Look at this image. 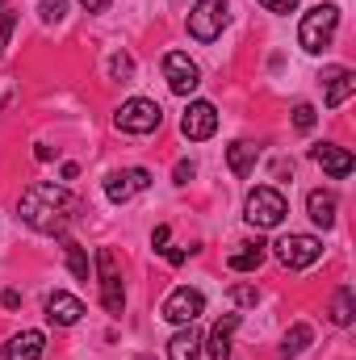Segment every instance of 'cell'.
<instances>
[{
  "label": "cell",
  "mask_w": 356,
  "mask_h": 360,
  "mask_svg": "<svg viewBox=\"0 0 356 360\" xmlns=\"http://www.w3.org/2000/svg\"><path fill=\"white\" fill-rule=\"evenodd\" d=\"M80 4H84L89 13H101V8H109V0H80Z\"/></svg>",
  "instance_id": "e575fe53"
},
{
  "label": "cell",
  "mask_w": 356,
  "mask_h": 360,
  "mask_svg": "<svg viewBox=\"0 0 356 360\" xmlns=\"http://www.w3.org/2000/svg\"><path fill=\"white\" fill-rule=\"evenodd\" d=\"M13 21H17V13H13V8H0V51L8 46V34H13Z\"/></svg>",
  "instance_id": "83f0119b"
},
{
  "label": "cell",
  "mask_w": 356,
  "mask_h": 360,
  "mask_svg": "<svg viewBox=\"0 0 356 360\" xmlns=\"http://www.w3.org/2000/svg\"><path fill=\"white\" fill-rule=\"evenodd\" d=\"M38 17H42L46 25H59V21L68 17V0H38Z\"/></svg>",
  "instance_id": "cb8c5ba5"
},
{
  "label": "cell",
  "mask_w": 356,
  "mask_h": 360,
  "mask_svg": "<svg viewBox=\"0 0 356 360\" xmlns=\"http://www.w3.org/2000/svg\"><path fill=\"white\" fill-rule=\"evenodd\" d=\"M336 25H340V8H336V4H314L310 13H302V25H298V42H302V51L319 55L323 46H331Z\"/></svg>",
  "instance_id": "3957f363"
},
{
  "label": "cell",
  "mask_w": 356,
  "mask_h": 360,
  "mask_svg": "<svg viewBox=\"0 0 356 360\" xmlns=\"http://www.w3.org/2000/svg\"><path fill=\"white\" fill-rule=\"evenodd\" d=\"M0 4H4V0H0Z\"/></svg>",
  "instance_id": "8d00e7d4"
},
{
  "label": "cell",
  "mask_w": 356,
  "mask_h": 360,
  "mask_svg": "<svg viewBox=\"0 0 356 360\" xmlns=\"http://www.w3.org/2000/svg\"><path fill=\"white\" fill-rule=\"evenodd\" d=\"M310 340H314V331H310L306 323H293V327L285 331V344H281V360H293V356H302V352L310 348Z\"/></svg>",
  "instance_id": "44dd1931"
},
{
  "label": "cell",
  "mask_w": 356,
  "mask_h": 360,
  "mask_svg": "<svg viewBox=\"0 0 356 360\" xmlns=\"http://www.w3.org/2000/svg\"><path fill=\"white\" fill-rule=\"evenodd\" d=\"M314 117H319V113H314V105H306V101H302V105H293V126H298L302 134H306V130H314Z\"/></svg>",
  "instance_id": "d4e9b609"
},
{
  "label": "cell",
  "mask_w": 356,
  "mask_h": 360,
  "mask_svg": "<svg viewBox=\"0 0 356 360\" xmlns=\"http://www.w3.org/2000/svg\"><path fill=\"white\" fill-rule=\"evenodd\" d=\"M63 252H68V269L76 272L80 281H89V256H84V248L76 239H63Z\"/></svg>",
  "instance_id": "603a6c76"
},
{
  "label": "cell",
  "mask_w": 356,
  "mask_h": 360,
  "mask_svg": "<svg viewBox=\"0 0 356 360\" xmlns=\"http://www.w3.org/2000/svg\"><path fill=\"white\" fill-rule=\"evenodd\" d=\"M235 272H256L265 264V243L256 239V243H239V252H231V260H227Z\"/></svg>",
  "instance_id": "ffe728a7"
},
{
  "label": "cell",
  "mask_w": 356,
  "mask_h": 360,
  "mask_svg": "<svg viewBox=\"0 0 356 360\" xmlns=\"http://www.w3.org/2000/svg\"><path fill=\"white\" fill-rule=\"evenodd\" d=\"M46 352V335L42 331H17L4 344V360H42Z\"/></svg>",
  "instance_id": "5bb4252c"
},
{
  "label": "cell",
  "mask_w": 356,
  "mask_h": 360,
  "mask_svg": "<svg viewBox=\"0 0 356 360\" xmlns=\"http://www.w3.org/2000/svg\"><path fill=\"white\" fill-rule=\"evenodd\" d=\"M130 72H134V59H130V55H113V59H109V76H113V80H126Z\"/></svg>",
  "instance_id": "484cf974"
},
{
  "label": "cell",
  "mask_w": 356,
  "mask_h": 360,
  "mask_svg": "<svg viewBox=\"0 0 356 360\" xmlns=\"http://www.w3.org/2000/svg\"><path fill=\"white\" fill-rule=\"evenodd\" d=\"M160 122H164V109L155 101H147V96H130L113 113V126L122 134H151V130H160Z\"/></svg>",
  "instance_id": "277c9868"
},
{
  "label": "cell",
  "mask_w": 356,
  "mask_h": 360,
  "mask_svg": "<svg viewBox=\"0 0 356 360\" xmlns=\"http://www.w3.org/2000/svg\"><path fill=\"white\" fill-rule=\"evenodd\" d=\"M336 210H340V201H336V193H327V188H314L310 197H306V214L327 231V226H336Z\"/></svg>",
  "instance_id": "e0dca14e"
},
{
  "label": "cell",
  "mask_w": 356,
  "mask_h": 360,
  "mask_svg": "<svg viewBox=\"0 0 356 360\" xmlns=\"http://www.w3.org/2000/svg\"><path fill=\"white\" fill-rule=\"evenodd\" d=\"M302 0H260V8H268V13H293Z\"/></svg>",
  "instance_id": "f1b7e54d"
},
{
  "label": "cell",
  "mask_w": 356,
  "mask_h": 360,
  "mask_svg": "<svg viewBox=\"0 0 356 360\" xmlns=\"http://www.w3.org/2000/svg\"><path fill=\"white\" fill-rule=\"evenodd\" d=\"M96 276H101V306L109 314H122L126 293H122V272H117V256L109 248H96Z\"/></svg>",
  "instance_id": "8992f818"
},
{
  "label": "cell",
  "mask_w": 356,
  "mask_h": 360,
  "mask_svg": "<svg viewBox=\"0 0 356 360\" xmlns=\"http://www.w3.org/2000/svg\"><path fill=\"white\" fill-rule=\"evenodd\" d=\"M151 184V172L147 168H122V172H109L105 176V197L113 201V205H126L134 193H143Z\"/></svg>",
  "instance_id": "8fae6325"
},
{
  "label": "cell",
  "mask_w": 356,
  "mask_h": 360,
  "mask_svg": "<svg viewBox=\"0 0 356 360\" xmlns=\"http://www.w3.org/2000/svg\"><path fill=\"white\" fill-rule=\"evenodd\" d=\"M164 256H168V264H184L189 252H184V248H164Z\"/></svg>",
  "instance_id": "836d02e7"
},
{
  "label": "cell",
  "mask_w": 356,
  "mask_h": 360,
  "mask_svg": "<svg viewBox=\"0 0 356 360\" xmlns=\"http://www.w3.org/2000/svg\"><path fill=\"white\" fill-rule=\"evenodd\" d=\"M34 160H38V164H51V160H55V151H51L46 143H38V147H34Z\"/></svg>",
  "instance_id": "d6a6232c"
},
{
  "label": "cell",
  "mask_w": 356,
  "mask_h": 360,
  "mask_svg": "<svg viewBox=\"0 0 356 360\" xmlns=\"http://www.w3.org/2000/svg\"><path fill=\"white\" fill-rule=\"evenodd\" d=\"M214 130H218V109L210 101H193L180 117V134L189 143H205V139H214Z\"/></svg>",
  "instance_id": "30bf717a"
},
{
  "label": "cell",
  "mask_w": 356,
  "mask_h": 360,
  "mask_svg": "<svg viewBox=\"0 0 356 360\" xmlns=\"http://www.w3.org/2000/svg\"><path fill=\"white\" fill-rule=\"evenodd\" d=\"M352 92H356V72H348V68H331L327 72V96H323L327 109H340Z\"/></svg>",
  "instance_id": "2e32d148"
},
{
  "label": "cell",
  "mask_w": 356,
  "mask_h": 360,
  "mask_svg": "<svg viewBox=\"0 0 356 360\" xmlns=\"http://www.w3.org/2000/svg\"><path fill=\"white\" fill-rule=\"evenodd\" d=\"M76 210H80V201L59 184H30L17 201V218L25 226H34L38 235H63Z\"/></svg>",
  "instance_id": "6da1fadb"
},
{
  "label": "cell",
  "mask_w": 356,
  "mask_h": 360,
  "mask_svg": "<svg viewBox=\"0 0 356 360\" xmlns=\"http://www.w3.org/2000/svg\"><path fill=\"white\" fill-rule=\"evenodd\" d=\"M193 172H197V168H193V160H180L172 176H177V184H189V180H193Z\"/></svg>",
  "instance_id": "f546056e"
},
{
  "label": "cell",
  "mask_w": 356,
  "mask_h": 360,
  "mask_svg": "<svg viewBox=\"0 0 356 360\" xmlns=\"http://www.w3.org/2000/svg\"><path fill=\"white\" fill-rule=\"evenodd\" d=\"M248 214V222L256 226V231H272V226H281L285 222V214H289V201H285V193L281 188H272V184H256L252 193H248V205H243Z\"/></svg>",
  "instance_id": "7a4b0ae2"
},
{
  "label": "cell",
  "mask_w": 356,
  "mask_h": 360,
  "mask_svg": "<svg viewBox=\"0 0 356 360\" xmlns=\"http://www.w3.org/2000/svg\"><path fill=\"white\" fill-rule=\"evenodd\" d=\"M0 306H4V310H17V306H21V293H17V289H4V293H0Z\"/></svg>",
  "instance_id": "1f68e13d"
},
{
  "label": "cell",
  "mask_w": 356,
  "mask_h": 360,
  "mask_svg": "<svg viewBox=\"0 0 356 360\" xmlns=\"http://www.w3.org/2000/svg\"><path fill=\"white\" fill-rule=\"evenodd\" d=\"M168 235H172L168 226H155V235H151V248H155V252H164V248H168Z\"/></svg>",
  "instance_id": "4dcf8cb0"
},
{
  "label": "cell",
  "mask_w": 356,
  "mask_h": 360,
  "mask_svg": "<svg viewBox=\"0 0 356 360\" xmlns=\"http://www.w3.org/2000/svg\"><path fill=\"white\" fill-rule=\"evenodd\" d=\"M4 101H8V96H4V92H0V105H4Z\"/></svg>",
  "instance_id": "d590c367"
},
{
  "label": "cell",
  "mask_w": 356,
  "mask_h": 360,
  "mask_svg": "<svg viewBox=\"0 0 356 360\" xmlns=\"http://www.w3.org/2000/svg\"><path fill=\"white\" fill-rule=\"evenodd\" d=\"M356 319V293L344 285V289H336V297H331V323L336 327H352Z\"/></svg>",
  "instance_id": "7402d4cb"
},
{
  "label": "cell",
  "mask_w": 356,
  "mask_h": 360,
  "mask_svg": "<svg viewBox=\"0 0 356 360\" xmlns=\"http://www.w3.org/2000/svg\"><path fill=\"white\" fill-rule=\"evenodd\" d=\"M310 155H314V164H319L327 176H336V180H344V176H348V172L356 168L352 151H344V147H336V143H319Z\"/></svg>",
  "instance_id": "4fadbf2b"
},
{
  "label": "cell",
  "mask_w": 356,
  "mask_h": 360,
  "mask_svg": "<svg viewBox=\"0 0 356 360\" xmlns=\"http://www.w3.org/2000/svg\"><path fill=\"white\" fill-rule=\"evenodd\" d=\"M201 310H205V297H201V289H189V285L172 289V293L164 297V306H160L164 323H172V327H189V323H197Z\"/></svg>",
  "instance_id": "ba28073f"
},
{
  "label": "cell",
  "mask_w": 356,
  "mask_h": 360,
  "mask_svg": "<svg viewBox=\"0 0 356 360\" xmlns=\"http://www.w3.org/2000/svg\"><path fill=\"white\" fill-rule=\"evenodd\" d=\"M272 248H276V260H281L285 269H310V264H319V256H323V239H314V235H285V239H276Z\"/></svg>",
  "instance_id": "52a82bcc"
},
{
  "label": "cell",
  "mask_w": 356,
  "mask_h": 360,
  "mask_svg": "<svg viewBox=\"0 0 356 360\" xmlns=\"http://www.w3.org/2000/svg\"><path fill=\"white\" fill-rule=\"evenodd\" d=\"M231 302H235V306H256L260 293H256V285H235V289H231Z\"/></svg>",
  "instance_id": "4316f807"
},
{
  "label": "cell",
  "mask_w": 356,
  "mask_h": 360,
  "mask_svg": "<svg viewBox=\"0 0 356 360\" xmlns=\"http://www.w3.org/2000/svg\"><path fill=\"white\" fill-rule=\"evenodd\" d=\"M46 319H51L55 327H76V323L84 319V302H80L76 293L55 289V293L46 297Z\"/></svg>",
  "instance_id": "7c38bea8"
},
{
  "label": "cell",
  "mask_w": 356,
  "mask_h": 360,
  "mask_svg": "<svg viewBox=\"0 0 356 360\" xmlns=\"http://www.w3.org/2000/svg\"><path fill=\"white\" fill-rule=\"evenodd\" d=\"M239 327V314H222L205 340V356L210 360H231V331Z\"/></svg>",
  "instance_id": "9a60e30c"
},
{
  "label": "cell",
  "mask_w": 356,
  "mask_h": 360,
  "mask_svg": "<svg viewBox=\"0 0 356 360\" xmlns=\"http://www.w3.org/2000/svg\"><path fill=\"white\" fill-rule=\"evenodd\" d=\"M164 80H168V89L177 92V96H189L201 84V72H197V63L184 51H168L164 55Z\"/></svg>",
  "instance_id": "9c48e42d"
},
{
  "label": "cell",
  "mask_w": 356,
  "mask_h": 360,
  "mask_svg": "<svg viewBox=\"0 0 356 360\" xmlns=\"http://www.w3.org/2000/svg\"><path fill=\"white\" fill-rule=\"evenodd\" d=\"M256 160H260V147L256 143H231L227 147V164L235 176H252L256 172Z\"/></svg>",
  "instance_id": "d6986e66"
},
{
  "label": "cell",
  "mask_w": 356,
  "mask_h": 360,
  "mask_svg": "<svg viewBox=\"0 0 356 360\" xmlns=\"http://www.w3.org/2000/svg\"><path fill=\"white\" fill-rule=\"evenodd\" d=\"M168 360H201V335L193 331V323L168 340Z\"/></svg>",
  "instance_id": "ac0fdd59"
},
{
  "label": "cell",
  "mask_w": 356,
  "mask_h": 360,
  "mask_svg": "<svg viewBox=\"0 0 356 360\" xmlns=\"http://www.w3.org/2000/svg\"><path fill=\"white\" fill-rule=\"evenodd\" d=\"M222 30H227V4L222 0H197L189 8V34L197 42H214V38H222Z\"/></svg>",
  "instance_id": "5b68a950"
}]
</instances>
